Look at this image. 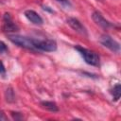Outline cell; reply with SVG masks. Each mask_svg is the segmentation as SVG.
<instances>
[{
    "mask_svg": "<svg viewBox=\"0 0 121 121\" xmlns=\"http://www.w3.org/2000/svg\"><path fill=\"white\" fill-rule=\"evenodd\" d=\"M8 38L12 43H14L20 47L35 50V39L18 35V34H10L8 36Z\"/></svg>",
    "mask_w": 121,
    "mask_h": 121,
    "instance_id": "1",
    "label": "cell"
},
{
    "mask_svg": "<svg viewBox=\"0 0 121 121\" xmlns=\"http://www.w3.org/2000/svg\"><path fill=\"white\" fill-rule=\"evenodd\" d=\"M75 49L78 51V53L82 56V58L84 59L86 63L93 65V66L99 65V62H100L99 56L95 51H92L90 49H87V48H84L81 46H75Z\"/></svg>",
    "mask_w": 121,
    "mask_h": 121,
    "instance_id": "2",
    "label": "cell"
},
{
    "mask_svg": "<svg viewBox=\"0 0 121 121\" xmlns=\"http://www.w3.org/2000/svg\"><path fill=\"white\" fill-rule=\"evenodd\" d=\"M35 50H41L45 52H53L57 50V43L54 40H36L35 39Z\"/></svg>",
    "mask_w": 121,
    "mask_h": 121,
    "instance_id": "3",
    "label": "cell"
},
{
    "mask_svg": "<svg viewBox=\"0 0 121 121\" xmlns=\"http://www.w3.org/2000/svg\"><path fill=\"white\" fill-rule=\"evenodd\" d=\"M99 42L100 43L107 47L108 49H110L111 51L112 52H115V53H118L120 51V44L118 42H116L114 39H112L110 35H107V34H103L100 39H99Z\"/></svg>",
    "mask_w": 121,
    "mask_h": 121,
    "instance_id": "4",
    "label": "cell"
},
{
    "mask_svg": "<svg viewBox=\"0 0 121 121\" xmlns=\"http://www.w3.org/2000/svg\"><path fill=\"white\" fill-rule=\"evenodd\" d=\"M67 24L71 26V28H73L76 32L79 33L80 35H83V36H88V33H87V29L86 27L81 24V22L79 20H78L77 18H74V17H69L67 19Z\"/></svg>",
    "mask_w": 121,
    "mask_h": 121,
    "instance_id": "5",
    "label": "cell"
},
{
    "mask_svg": "<svg viewBox=\"0 0 121 121\" xmlns=\"http://www.w3.org/2000/svg\"><path fill=\"white\" fill-rule=\"evenodd\" d=\"M92 18L95 21V23L96 25H98L99 26H101L102 28L108 29V28L113 26V25L111 22H109L108 20H106L99 11H94L93 14H92Z\"/></svg>",
    "mask_w": 121,
    "mask_h": 121,
    "instance_id": "6",
    "label": "cell"
},
{
    "mask_svg": "<svg viewBox=\"0 0 121 121\" xmlns=\"http://www.w3.org/2000/svg\"><path fill=\"white\" fill-rule=\"evenodd\" d=\"M3 19H4V26H3L4 31H6V32H15V31L18 30V26L12 21L9 13H5Z\"/></svg>",
    "mask_w": 121,
    "mask_h": 121,
    "instance_id": "7",
    "label": "cell"
},
{
    "mask_svg": "<svg viewBox=\"0 0 121 121\" xmlns=\"http://www.w3.org/2000/svg\"><path fill=\"white\" fill-rule=\"evenodd\" d=\"M25 16L26 17V19L28 21H30L32 24L34 25H38V26H41L43 24V18L35 11V10H32V9H27L25 11Z\"/></svg>",
    "mask_w": 121,
    "mask_h": 121,
    "instance_id": "8",
    "label": "cell"
},
{
    "mask_svg": "<svg viewBox=\"0 0 121 121\" xmlns=\"http://www.w3.org/2000/svg\"><path fill=\"white\" fill-rule=\"evenodd\" d=\"M40 104H41V106L43 108H44V109H46V110H48L50 112H55L59 111L58 105L55 102H53V101H41Z\"/></svg>",
    "mask_w": 121,
    "mask_h": 121,
    "instance_id": "9",
    "label": "cell"
},
{
    "mask_svg": "<svg viewBox=\"0 0 121 121\" xmlns=\"http://www.w3.org/2000/svg\"><path fill=\"white\" fill-rule=\"evenodd\" d=\"M112 99L114 100V101H117L119 98H120V95H121V85L118 83V84H116L113 88H112Z\"/></svg>",
    "mask_w": 121,
    "mask_h": 121,
    "instance_id": "10",
    "label": "cell"
},
{
    "mask_svg": "<svg viewBox=\"0 0 121 121\" xmlns=\"http://www.w3.org/2000/svg\"><path fill=\"white\" fill-rule=\"evenodd\" d=\"M5 95H6V100L8 102H13L15 100V94H14V91L12 88L9 87L6 92H5Z\"/></svg>",
    "mask_w": 121,
    "mask_h": 121,
    "instance_id": "11",
    "label": "cell"
},
{
    "mask_svg": "<svg viewBox=\"0 0 121 121\" xmlns=\"http://www.w3.org/2000/svg\"><path fill=\"white\" fill-rule=\"evenodd\" d=\"M6 74H7V71H6L5 65H4V63L0 60V76L5 78H6Z\"/></svg>",
    "mask_w": 121,
    "mask_h": 121,
    "instance_id": "12",
    "label": "cell"
},
{
    "mask_svg": "<svg viewBox=\"0 0 121 121\" xmlns=\"http://www.w3.org/2000/svg\"><path fill=\"white\" fill-rule=\"evenodd\" d=\"M11 116L14 120H22L24 118L21 112H11Z\"/></svg>",
    "mask_w": 121,
    "mask_h": 121,
    "instance_id": "13",
    "label": "cell"
},
{
    "mask_svg": "<svg viewBox=\"0 0 121 121\" xmlns=\"http://www.w3.org/2000/svg\"><path fill=\"white\" fill-rule=\"evenodd\" d=\"M62 7H64V8H69V7H71L72 6V4L70 3V1L69 0H57Z\"/></svg>",
    "mask_w": 121,
    "mask_h": 121,
    "instance_id": "14",
    "label": "cell"
},
{
    "mask_svg": "<svg viewBox=\"0 0 121 121\" xmlns=\"http://www.w3.org/2000/svg\"><path fill=\"white\" fill-rule=\"evenodd\" d=\"M7 50H8V47H7L6 43H5L4 42L0 41V54H2V53H4V52H6Z\"/></svg>",
    "mask_w": 121,
    "mask_h": 121,
    "instance_id": "15",
    "label": "cell"
},
{
    "mask_svg": "<svg viewBox=\"0 0 121 121\" xmlns=\"http://www.w3.org/2000/svg\"><path fill=\"white\" fill-rule=\"evenodd\" d=\"M6 120H8V117L5 115V113L2 111H0V121H6Z\"/></svg>",
    "mask_w": 121,
    "mask_h": 121,
    "instance_id": "16",
    "label": "cell"
}]
</instances>
